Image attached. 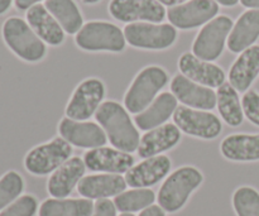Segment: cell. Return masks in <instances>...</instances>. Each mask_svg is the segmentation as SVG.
Listing matches in <instances>:
<instances>
[{"mask_svg":"<svg viewBox=\"0 0 259 216\" xmlns=\"http://www.w3.org/2000/svg\"><path fill=\"white\" fill-rule=\"evenodd\" d=\"M234 23L227 15H219L201 28L192 43V53L207 62L218 60L224 51Z\"/></svg>","mask_w":259,"mask_h":216,"instance_id":"cell-7","label":"cell"},{"mask_svg":"<svg viewBox=\"0 0 259 216\" xmlns=\"http://www.w3.org/2000/svg\"><path fill=\"white\" fill-rule=\"evenodd\" d=\"M169 77L164 68L159 66H147L134 77L133 82L124 95V106L131 114L142 113L151 105L159 91L167 85Z\"/></svg>","mask_w":259,"mask_h":216,"instance_id":"cell-3","label":"cell"},{"mask_svg":"<svg viewBox=\"0 0 259 216\" xmlns=\"http://www.w3.org/2000/svg\"><path fill=\"white\" fill-rule=\"evenodd\" d=\"M126 181L121 175L96 174L85 176L77 185L78 194L89 200H105L125 191Z\"/></svg>","mask_w":259,"mask_h":216,"instance_id":"cell-19","label":"cell"},{"mask_svg":"<svg viewBox=\"0 0 259 216\" xmlns=\"http://www.w3.org/2000/svg\"><path fill=\"white\" fill-rule=\"evenodd\" d=\"M71 156L72 146L62 137H56L30 149L24 158V167L34 176H46L60 168Z\"/></svg>","mask_w":259,"mask_h":216,"instance_id":"cell-6","label":"cell"},{"mask_svg":"<svg viewBox=\"0 0 259 216\" xmlns=\"http://www.w3.org/2000/svg\"><path fill=\"white\" fill-rule=\"evenodd\" d=\"M259 75V46L247 48L235 60L229 71V83L238 91L245 93Z\"/></svg>","mask_w":259,"mask_h":216,"instance_id":"cell-23","label":"cell"},{"mask_svg":"<svg viewBox=\"0 0 259 216\" xmlns=\"http://www.w3.org/2000/svg\"><path fill=\"white\" fill-rule=\"evenodd\" d=\"M42 0H14L15 7L19 10H28L29 8H32L33 5L38 4Z\"/></svg>","mask_w":259,"mask_h":216,"instance_id":"cell-36","label":"cell"},{"mask_svg":"<svg viewBox=\"0 0 259 216\" xmlns=\"http://www.w3.org/2000/svg\"><path fill=\"white\" fill-rule=\"evenodd\" d=\"M123 32L129 45L142 50H166L174 46L177 39V30L172 24L131 23L125 25Z\"/></svg>","mask_w":259,"mask_h":216,"instance_id":"cell-8","label":"cell"},{"mask_svg":"<svg viewBox=\"0 0 259 216\" xmlns=\"http://www.w3.org/2000/svg\"><path fill=\"white\" fill-rule=\"evenodd\" d=\"M58 133L66 142L73 147L83 149H95L108 143V137L100 124L94 121H77L73 119H61Z\"/></svg>","mask_w":259,"mask_h":216,"instance_id":"cell-13","label":"cell"},{"mask_svg":"<svg viewBox=\"0 0 259 216\" xmlns=\"http://www.w3.org/2000/svg\"><path fill=\"white\" fill-rule=\"evenodd\" d=\"M179 70L194 82L210 89H219L225 83V72L212 62L202 61L194 53L186 52L180 57Z\"/></svg>","mask_w":259,"mask_h":216,"instance_id":"cell-17","label":"cell"},{"mask_svg":"<svg viewBox=\"0 0 259 216\" xmlns=\"http://www.w3.org/2000/svg\"><path fill=\"white\" fill-rule=\"evenodd\" d=\"M109 13L116 20L124 23H161L166 17V9L157 0H111Z\"/></svg>","mask_w":259,"mask_h":216,"instance_id":"cell-12","label":"cell"},{"mask_svg":"<svg viewBox=\"0 0 259 216\" xmlns=\"http://www.w3.org/2000/svg\"><path fill=\"white\" fill-rule=\"evenodd\" d=\"M171 93L187 108L210 111L217 106V93L212 89L194 82L182 73L171 80Z\"/></svg>","mask_w":259,"mask_h":216,"instance_id":"cell-14","label":"cell"},{"mask_svg":"<svg viewBox=\"0 0 259 216\" xmlns=\"http://www.w3.org/2000/svg\"><path fill=\"white\" fill-rule=\"evenodd\" d=\"M242 5L250 9H259V0H240Z\"/></svg>","mask_w":259,"mask_h":216,"instance_id":"cell-37","label":"cell"},{"mask_svg":"<svg viewBox=\"0 0 259 216\" xmlns=\"http://www.w3.org/2000/svg\"><path fill=\"white\" fill-rule=\"evenodd\" d=\"M24 190V180L18 172L8 171L0 179V212L20 197Z\"/></svg>","mask_w":259,"mask_h":216,"instance_id":"cell-31","label":"cell"},{"mask_svg":"<svg viewBox=\"0 0 259 216\" xmlns=\"http://www.w3.org/2000/svg\"><path fill=\"white\" fill-rule=\"evenodd\" d=\"M81 50L89 52H121L126 45L124 32L113 23L94 20L83 24L75 37Z\"/></svg>","mask_w":259,"mask_h":216,"instance_id":"cell-5","label":"cell"},{"mask_svg":"<svg viewBox=\"0 0 259 216\" xmlns=\"http://www.w3.org/2000/svg\"><path fill=\"white\" fill-rule=\"evenodd\" d=\"M13 0H0V15L4 14L12 5Z\"/></svg>","mask_w":259,"mask_h":216,"instance_id":"cell-39","label":"cell"},{"mask_svg":"<svg viewBox=\"0 0 259 216\" xmlns=\"http://www.w3.org/2000/svg\"><path fill=\"white\" fill-rule=\"evenodd\" d=\"M219 13V4L214 0H189L169 8L167 18L175 28L192 29L201 27Z\"/></svg>","mask_w":259,"mask_h":216,"instance_id":"cell-11","label":"cell"},{"mask_svg":"<svg viewBox=\"0 0 259 216\" xmlns=\"http://www.w3.org/2000/svg\"><path fill=\"white\" fill-rule=\"evenodd\" d=\"M220 152L232 162L259 161V134H230L220 143Z\"/></svg>","mask_w":259,"mask_h":216,"instance_id":"cell-24","label":"cell"},{"mask_svg":"<svg viewBox=\"0 0 259 216\" xmlns=\"http://www.w3.org/2000/svg\"><path fill=\"white\" fill-rule=\"evenodd\" d=\"M204 181L201 171L194 166H184L172 172L162 184L158 192V205L166 212L180 211L195 190Z\"/></svg>","mask_w":259,"mask_h":216,"instance_id":"cell-2","label":"cell"},{"mask_svg":"<svg viewBox=\"0 0 259 216\" xmlns=\"http://www.w3.org/2000/svg\"><path fill=\"white\" fill-rule=\"evenodd\" d=\"M85 4H96V3H99L100 0H82Z\"/></svg>","mask_w":259,"mask_h":216,"instance_id":"cell-41","label":"cell"},{"mask_svg":"<svg viewBox=\"0 0 259 216\" xmlns=\"http://www.w3.org/2000/svg\"><path fill=\"white\" fill-rule=\"evenodd\" d=\"M214 2H217L218 4L224 5V7H234V5H237L238 2H240V0H214Z\"/></svg>","mask_w":259,"mask_h":216,"instance_id":"cell-40","label":"cell"},{"mask_svg":"<svg viewBox=\"0 0 259 216\" xmlns=\"http://www.w3.org/2000/svg\"><path fill=\"white\" fill-rule=\"evenodd\" d=\"M139 216H166V211L159 205H152L141 211Z\"/></svg>","mask_w":259,"mask_h":216,"instance_id":"cell-35","label":"cell"},{"mask_svg":"<svg viewBox=\"0 0 259 216\" xmlns=\"http://www.w3.org/2000/svg\"><path fill=\"white\" fill-rule=\"evenodd\" d=\"M217 108L223 121H225L229 126H239L244 120V111L239 94L230 83L225 82L218 89Z\"/></svg>","mask_w":259,"mask_h":216,"instance_id":"cell-26","label":"cell"},{"mask_svg":"<svg viewBox=\"0 0 259 216\" xmlns=\"http://www.w3.org/2000/svg\"><path fill=\"white\" fill-rule=\"evenodd\" d=\"M179 100L172 93H161L153 103L147 106L142 113L134 116V123L137 128L143 132H149L154 128L166 124L175 111L179 108Z\"/></svg>","mask_w":259,"mask_h":216,"instance_id":"cell-21","label":"cell"},{"mask_svg":"<svg viewBox=\"0 0 259 216\" xmlns=\"http://www.w3.org/2000/svg\"><path fill=\"white\" fill-rule=\"evenodd\" d=\"M95 119L114 148L131 154L138 149L141 136L125 106L115 100L104 101L96 111Z\"/></svg>","mask_w":259,"mask_h":216,"instance_id":"cell-1","label":"cell"},{"mask_svg":"<svg viewBox=\"0 0 259 216\" xmlns=\"http://www.w3.org/2000/svg\"><path fill=\"white\" fill-rule=\"evenodd\" d=\"M154 201H156V194L151 189H133L115 196L113 202L116 210L120 212L133 214V212L143 211L147 207L152 206Z\"/></svg>","mask_w":259,"mask_h":216,"instance_id":"cell-29","label":"cell"},{"mask_svg":"<svg viewBox=\"0 0 259 216\" xmlns=\"http://www.w3.org/2000/svg\"><path fill=\"white\" fill-rule=\"evenodd\" d=\"M259 37V9H250L238 18L228 38V48L234 53H242L252 47Z\"/></svg>","mask_w":259,"mask_h":216,"instance_id":"cell-25","label":"cell"},{"mask_svg":"<svg viewBox=\"0 0 259 216\" xmlns=\"http://www.w3.org/2000/svg\"><path fill=\"white\" fill-rule=\"evenodd\" d=\"M181 141V131L176 124L166 123L163 125L147 132L139 142L137 149L141 158H151V157L161 156L163 152L175 148Z\"/></svg>","mask_w":259,"mask_h":216,"instance_id":"cell-20","label":"cell"},{"mask_svg":"<svg viewBox=\"0 0 259 216\" xmlns=\"http://www.w3.org/2000/svg\"><path fill=\"white\" fill-rule=\"evenodd\" d=\"M174 124H176L181 133L204 141L217 139L223 132L222 120L214 113L184 105L179 106L175 111Z\"/></svg>","mask_w":259,"mask_h":216,"instance_id":"cell-10","label":"cell"},{"mask_svg":"<svg viewBox=\"0 0 259 216\" xmlns=\"http://www.w3.org/2000/svg\"><path fill=\"white\" fill-rule=\"evenodd\" d=\"M93 216H116V207L109 199L98 200L95 202Z\"/></svg>","mask_w":259,"mask_h":216,"instance_id":"cell-34","label":"cell"},{"mask_svg":"<svg viewBox=\"0 0 259 216\" xmlns=\"http://www.w3.org/2000/svg\"><path fill=\"white\" fill-rule=\"evenodd\" d=\"M38 209V201L32 195H23L5 207L0 216H34Z\"/></svg>","mask_w":259,"mask_h":216,"instance_id":"cell-32","label":"cell"},{"mask_svg":"<svg viewBox=\"0 0 259 216\" xmlns=\"http://www.w3.org/2000/svg\"><path fill=\"white\" fill-rule=\"evenodd\" d=\"M86 168L101 174H126L134 166V157L111 147H100L90 149L83 154Z\"/></svg>","mask_w":259,"mask_h":216,"instance_id":"cell-15","label":"cell"},{"mask_svg":"<svg viewBox=\"0 0 259 216\" xmlns=\"http://www.w3.org/2000/svg\"><path fill=\"white\" fill-rule=\"evenodd\" d=\"M45 7L68 34H77L83 19L73 0H46Z\"/></svg>","mask_w":259,"mask_h":216,"instance_id":"cell-28","label":"cell"},{"mask_svg":"<svg viewBox=\"0 0 259 216\" xmlns=\"http://www.w3.org/2000/svg\"><path fill=\"white\" fill-rule=\"evenodd\" d=\"M94 207L89 199H48L39 206V216H93Z\"/></svg>","mask_w":259,"mask_h":216,"instance_id":"cell-27","label":"cell"},{"mask_svg":"<svg viewBox=\"0 0 259 216\" xmlns=\"http://www.w3.org/2000/svg\"><path fill=\"white\" fill-rule=\"evenodd\" d=\"M171 159L168 156L151 157L134 164L125 174L126 185L133 189H148L161 182L171 172Z\"/></svg>","mask_w":259,"mask_h":216,"instance_id":"cell-16","label":"cell"},{"mask_svg":"<svg viewBox=\"0 0 259 216\" xmlns=\"http://www.w3.org/2000/svg\"><path fill=\"white\" fill-rule=\"evenodd\" d=\"M86 166L80 157H71L51 175L47 182L48 194L53 199H66L71 195L78 182L85 177Z\"/></svg>","mask_w":259,"mask_h":216,"instance_id":"cell-18","label":"cell"},{"mask_svg":"<svg viewBox=\"0 0 259 216\" xmlns=\"http://www.w3.org/2000/svg\"><path fill=\"white\" fill-rule=\"evenodd\" d=\"M3 38L13 53L25 62H39L45 58L47 48L22 18H8L3 24Z\"/></svg>","mask_w":259,"mask_h":216,"instance_id":"cell-4","label":"cell"},{"mask_svg":"<svg viewBox=\"0 0 259 216\" xmlns=\"http://www.w3.org/2000/svg\"><path fill=\"white\" fill-rule=\"evenodd\" d=\"M27 23L35 34L50 46H60L65 40V30L42 4H35L27 10Z\"/></svg>","mask_w":259,"mask_h":216,"instance_id":"cell-22","label":"cell"},{"mask_svg":"<svg viewBox=\"0 0 259 216\" xmlns=\"http://www.w3.org/2000/svg\"><path fill=\"white\" fill-rule=\"evenodd\" d=\"M233 207L237 216H259V192L249 186H242L233 194Z\"/></svg>","mask_w":259,"mask_h":216,"instance_id":"cell-30","label":"cell"},{"mask_svg":"<svg viewBox=\"0 0 259 216\" xmlns=\"http://www.w3.org/2000/svg\"><path fill=\"white\" fill-rule=\"evenodd\" d=\"M242 105L245 118L259 126V94L257 91H247L242 99Z\"/></svg>","mask_w":259,"mask_h":216,"instance_id":"cell-33","label":"cell"},{"mask_svg":"<svg viewBox=\"0 0 259 216\" xmlns=\"http://www.w3.org/2000/svg\"><path fill=\"white\" fill-rule=\"evenodd\" d=\"M158 3H161L162 5H167V7H176V5L182 4L185 3L186 0H157Z\"/></svg>","mask_w":259,"mask_h":216,"instance_id":"cell-38","label":"cell"},{"mask_svg":"<svg viewBox=\"0 0 259 216\" xmlns=\"http://www.w3.org/2000/svg\"><path fill=\"white\" fill-rule=\"evenodd\" d=\"M105 85L100 78L90 77L83 80L73 90L67 105L66 116L77 121H86L95 115L98 109L104 103Z\"/></svg>","mask_w":259,"mask_h":216,"instance_id":"cell-9","label":"cell"},{"mask_svg":"<svg viewBox=\"0 0 259 216\" xmlns=\"http://www.w3.org/2000/svg\"><path fill=\"white\" fill-rule=\"evenodd\" d=\"M119 216H134L133 214H128V212H123V214H120Z\"/></svg>","mask_w":259,"mask_h":216,"instance_id":"cell-42","label":"cell"}]
</instances>
